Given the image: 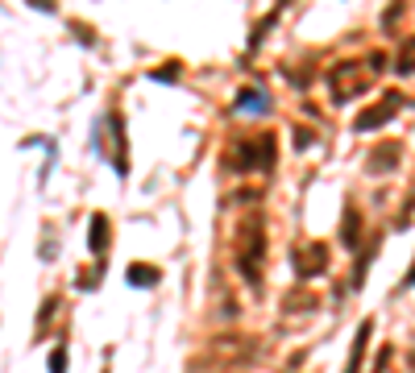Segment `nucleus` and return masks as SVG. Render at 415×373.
<instances>
[{
  "instance_id": "obj_1",
  "label": "nucleus",
  "mask_w": 415,
  "mask_h": 373,
  "mask_svg": "<svg viewBox=\"0 0 415 373\" xmlns=\"http://www.w3.org/2000/svg\"><path fill=\"white\" fill-rule=\"evenodd\" d=\"M233 253H237V270L245 282L262 278V257H266V228H262V216H245L237 237H233Z\"/></svg>"
},
{
  "instance_id": "obj_2",
  "label": "nucleus",
  "mask_w": 415,
  "mask_h": 373,
  "mask_svg": "<svg viewBox=\"0 0 415 373\" xmlns=\"http://www.w3.org/2000/svg\"><path fill=\"white\" fill-rule=\"evenodd\" d=\"M370 83H374V66H366V62H357V59H345L328 71V92H332V100H341V104L366 95Z\"/></svg>"
},
{
  "instance_id": "obj_3",
  "label": "nucleus",
  "mask_w": 415,
  "mask_h": 373,
  "mask_svg": "<svg viewBox=\"0 0 415 373\" xmlns=\"http://www.w3.org/2000/svg\"><path fill=\"white\" fill-rule=\"evenodd\" d=\"M228 166L233 170H270L274 166V137L270 133H257L250 141H237L228 150Z\"/></svg>"
},
{
  "instance_id": "obj_4",
  "label": "nucleus",
  "mask_w": 415,
  "mask_h": 373,
  "mask_svg": "<svg viewBox=\"0 0 415 373\" xmlns=\"http://www.w3.org/2000/svg\"><path fill=\"white\" fill-rule=\"evenodd\" d=\"M324 257H328L324 245H295V274H299V278L324 274Z\"/></svg>"
},
{
  "instance_id": "obj_5",
  "label": "nucleus",
  "mask_w": 415,
  "mask_h": 373,
  "mask_svg": "<svg viewBox=\"0 0 415 373\" xmlns=\"http://www.w3.org/2000/svg\"><path fill=\"white\" fill-rule=\"evenodd\" d=\"M394 108H399V95H386L382 104H374V108H366V112L357 117V129H361V133H366V129H378L382 121L394 117Z\"/></svg>"
},
{
  "instance_id": "obj_6",
  "label": "nucleus",
  "mask_w": 415,
  "mask_h": 373,
  "mask_svg": "<svg viewBox=\"0 0 415 373\" xmlns=\"http://www.w3.org/2000/svg\"><path fill=\"white\" fill-rule=\"evenodd\" d=\"M399 162V141H382L374 154H370V174H390Z\"/></svg>"
},
{
  "instance_id": "obj_7",
  "label": "nucleus",
  "mask_w": 415,
  "mask_h": 373,
  "mask_svg": "<svg viewBox=\"0 0 415 373\" xmlns=\"http://www.w3.org/2000/svg\"><path fill=\"white\" fill-rule=\"evenodd\" d=\"M370 332H374V324L366 319V324L357 328V336H353V348H349V365H345V373H357V369H361V353H366V344H370Z\"/></svg>"
},
{
  "instance_id": "obj_8",
  "label": "nucleus",
  "mask_w": 415,
  "mask_h": 373,
  "mask_svg": "<svg viewBox=\"0 0 415 373\" xmlns=\"http://www.w3.org/2000/svg\"><path fill=\"white\" fill-rule=\"evenodd\" d=\"M233 108H237V112H266V108H270V100H266L262 92H250V88H245V92L237 95V104H233Z\"/></svg>"
},
{
  "instance_id": "obj_9",
  "label": "nucleus",
  "mask_w": 415,
  "mask_h": 373,
  "mask_svg": "<svg viewBox=\"0 0 415 373\" xmlns=\"http://www.w3.org/2000/svg\"><path fill=\"white\" fill-rule=\"evenodd\" d=\"M108 249V216H92V253Z\"/></svg>"
},
{
  "instance_id": "obj_10",
  "label": "nucleus",
  "mask_w": 415,
  "mask_h": 373,
  "mask_svg": "<svg viewBox=\"0 0 415 373\" xmlns=\"http://www.w3.org/2000/svg\"><path fill=\"white\" fill-rule=\"evenodd\" d=\"M158 270L154 266H129V286H154Z\"/></svg>"
},
{
  "instance_id": "obj_11",
  "label": "nucleus",
  "mask_w": 415,
  "mask_h": 373,
  "mask_svg": "<svg viewBox=\"0 0 415 373\" xmlns=\"http://www.w3.org/2000/svg\"><path fill=\"white\" fill-rule=\"evenodd\" d=\"M63 369H66V344H59L50 353V373H63Z\"/></svg>"
},
{
  "instance_id": "obj_12",
  "label": "nucleus",
  "mask_w": 415,
  "mask_h": 373,
  "mask_svg": "<svg viewBox=\"0 0 415 373\" xmlns=\"http://www.w3.org/2000/svg\"><path fill=\"white\" fill-rule=\"evenodd\" d=\"M399 71H403V75H407V71H415V42L403 50V54H399Z\"/></svg>"
},
{
  "instance_id": "obj_13",
  "label": "nucleus",
  "mask_w": 415,
  "mask_h": 373,
  "mask_svg": "<svg viewBox=\"0 0 415 373\" xmlns=\"http://www.w3.org/2000/svg\"><path fill=\"white\" fill-rule=\"evenodd\" d=\"M374 373H390V348H386L382 357H378V365H374Z\"/></svg>"
},
{
  "instance_id": "obj_14",
  "label": "nucleus",
  "mask_w": 415,
  "mask_h": 373,
  "mask_svg": "<svg viewBox=\"0 0 415 373\" xmlns=\"http://www.w3.org/2000/svg\"><path fill=\"white\" fill-rule=\"evenodd\" d=\"M407 286H415V266H411V274H407Z\"/></svg>"
},
{
  "instance_id": "obj_15",
  "label": "nucleus",
  "mask_w": 415,
  "mask_h": 373,
  "mask_svg": "<svg viewBox=\"0 0 415 373\" xmlns=\"http://www.w3.org/2000/svg\"><path fill=\"white\" fill-rule=\"evenodd\" d=\"M104 373H108V369H104Z\"/></svg>"
}]
</instances>
